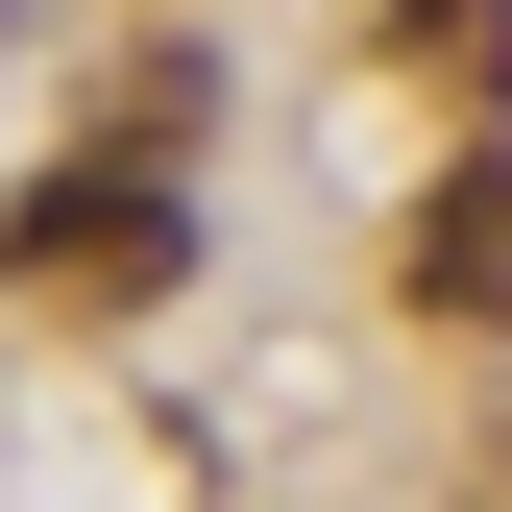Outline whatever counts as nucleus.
<instances>
[{
  "label": "nucleus",
  "mask_w": 512,
  "mask_h": 512,
  "mask_svg": "<svg viewBox=\"0 0 512 512\" xmlns=\"http://www.w3.org/2000/svg\"><path fill=\"white\" fill-rule=\"evenodd\" d=\"M415 317H512V147L439 171V220H415Z\"/></svg>",
  "instance_id": "f03ea898"
},
{
  "label": "nucleus",
  "mask_w": 512,
  "mask_h": 512,
  "mask_svg": "<svg viewBox=\"0 0 512 512\" xmlns=\"http://www.w3.org/2000/svg\"><path fill=\"white\" fill-rule=\"evenodd\" d=\"M415 74H464V98H512V0H415Z\"/></svg>",
  "instance_id": "7ed1b4c3"
},
{
  "label": "nucleus",
  "mask_w": 512,
  "mask_h": 512,
  "mask_svg": "<svg viewBox=\"0 0 512 512\" xmlns=\"http://www.w3.org/2000/svg\"><path fill=\"white\" fill-rule=\"evenodd\" d=\"M0 269H25L49 317H147L171 269H196V220H171V171H147V147H98V171H49V196L0 220Z\"/></svg>",
  "instance_id": "f257e3e1"
}]
</instances>
